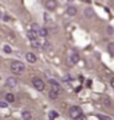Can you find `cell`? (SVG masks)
I'll return each instance as SVG.
<instances>
[{
    "label": "cell",
    "instance_id": "6da1fadb",
    "mask_svg": "<svg viewBox=\"0 0 114 120\" xmlns=\"http://www.w3.org/2000/svg\"><path fill=\"white\" fill-rule=\"evenodd\" d=\"M11 71L13 73H23L26 71V65L22 61H12L11 63Z\"/></svg>",
    "mask_w": 114,
    "mask_h": 120
},
{
    "label": "cell",
    "instance_id": "7a4b0ae2",
    "mask_svg": "<svg viewBox=\"0 0 114 120\" xmlns=\"http://www.w3.org/2000/svg\"><path fill=\"white\" fill-rule=\"evenodd\" d=\"M69 115H70L71 119L78 120V119H79V116L82 115V109H81L79 107H77V105H73V107L69 109Z\"/></svg>",
    "mask_w": 114,
    "mask_h": 120
},
{
    "label": "cell",
    "instance_id": "3957f363",
    "mask_svg": "<svg viewBox=\"0 0 114 120\" xmlns=\"http://www.w3.org/2000/svg\"><path fill=\"white\" fill-rule=\"evenodd\" d=\"M32 86L35 87V90L38 91H43L44 90V82L39 77H34L32 79Z\"/></svg>",
    "mask_w": 114,
    "mask_h": 120
},
{
    "label": "cell",
    "instance_id": "277c9868",
    "mask_svg": "<svg viewBox=\"0 0 114 120\" xmlns=\"http://www.w3.org/2000/svg\"><path fill=\"white\" fill-rule=\"evenodd\" d=\"M50 87H51V90L50 91H54V92H57L58 95H61L62 87H61V84H59L57 80H50Z\"/></svg>",
    "mask_w": 114,
    "mask_h": 120
},
{
    "label": "cell",
    "instance_id": "5b68a950",
    "mask_svg": "<svg viewBox=\"0 0 114 120\" xmlns=\"http://www.w3.org/2000/svg\"><path fill=\"white\" fill-rule=\"evenodd\" d=\"M27 36L30 39V41H34V40H38V39H39V34L35 32V31H32V30L27 31Z\"/></svg>",
    "mask_w": 114,
    "mask_h": 120
},
{
    "label": "cell",
    "instance_id": "8992f818",
    "mask_svg": "<svg viewBox=\"0 0 114 120\" xmlns=\"http://www.w3.org/2000/svg\"><path fill=\"white\" fill-rule=\"evenodd\" d=\"M44 5H46V8L48 11H54V9L57 8V1H54V0H47V1H44Z\"/></svg>",
    "mask_w": 114,
    "mask_h": 120
},
{
    "label": "cell",
    "instance_id": "52a82bcc",
    "mask_svg": "<svg viewBox=\"0 0 114 120\" xmlns=\"http://www.w3.org/2000/svg\"><path fill=\"white\" fill-rule=\"evenodd\" d=\"M5 84H7V87H9V88H15V87L18 86V79H15V77H8Z\"/></svg>",
    "mask_w": 114,
    "mask_h": 120
},
{
    "label": "cell",
    "instance_id": "ba28073f",
    "mask_svg": "<svg viewBox=\"0 0 114 120\" xmlns=\"http://www.w3.org/2000/svg\"><path fill=\"white\" fill-rule=\"evenodd\" d=\"M26 60L28 61V63H32V64H34V63L36 61V56L34 55L32 52H27L26 53Z\"/></svg>",
    "mask_w": 114,
    "mask_h": 120
},
{
    "label": "cell",
    "instance_id": "9c48e42d",
    "mask_svg": "<svg viewBox=\"0 0 114 120\" xmlns=\"http://www.w3.org/2000/svg\"><path fill=\"white\" fill-rule=\"evenodd\" d=\"M66 12H67V15H70V16H75L78 11H77V7H74V5H69L67 9H66Z\"/></svg>",
    "mask_w": 114,
    "mask_h": 120
},
{
    "label": "cell",
    "instance_id": "30bf717a",
    "mask_svg": "<svg viewBox=\"0 0 114 120\" xmlns=\"http://www.w3.org/2000/svg\"><path fill=\"white\" fill-rule=\"evenodd\" d=\"M70 60L71 63H74V64H77V63H79V60H81V57H79L78 53H73V55L70 56Z\"/></svg>",
    "mask_w": 114,
    "mask_h": 120
},
{
    "label": "cell",
    "instance_id": "8fae6325",
    "mask_svg": "<svg viewBox=\"0 0 114 120\" xmlns=\"http://www.w3.org/2000/svg\"><path fill=\"white\" fill-rule=\"evenodd\" d=\"M22 117H23V120H31L32 119V115H31L30 111H24L22 113Z\"/></svg>",
    "mask_w": 114,
    "mask_h": 120
},
{
    "label": "cell",
    "instance_id": "7c38bea8",
    "mask_svg": "<svg viewBox=\"0 0 114 120\" xmlns=\"http://www.w3.org/2000/svg\"><path fill=\"white\" fill-rule=\"evenodd\" d=\"M38 34H39V36H42V38H46V36L48 35V30H47V28H43V27H42Z\"/></svg>",
    "mask_w": 114,
    "mask_h": 120
},
{
    "label": "cell",
    "instance_id": "4fadbf2b",
    "mask_svg": "<svg viewBox=\"0 0 114 120\" xmlns=\"http://www.w3.org/2000/svg\"><path fill=\"white\" fill-rule=\"evenodd\" d=\"M5 100H7L8 103H13V101H15V95L13 94H7L5 95Z\"/></svg>",
    "mask_w": 114,
    "mask_h": 120
},
{
    "label": "cell",
    "instance_id": "5bb4252c",
    "mask_svg": "<svg viewBox=\"0 0 114 120\" xmlns=\"http://www.w3.org/2000/svg\"><path fill=\"white\" fill-rule=\"evenodd\" d=\"M31 45H32L34 48H38V49L42 48V43L39 41V39H38V40H34V41H31Z\"/></svg>",
    "mask_w": 114,
    "mask_h": 120
},
{
    "label": "cell",
    "instance_id": "9a60e30c",
    "mask_svg": "<svg viewBox=\"0 0 114 120\" xmlns=\"http://www.w3.org/2000/svg\"><path fill=\"white\" fill-rule=\"evenodd\" d=\"M107 51H109L110 55L114 56V41H111V43L107 44Z\"/></svg>",
    "mask_w": 114,
    "mask_h": 120
},
{
    "label": "cell",
    "instance_id": "2e32d148",
    "mask_svg": "<svg viewBox=\"0 0 114 120\" xmlns=\"http://www.w3.org/2000/svg\"><path fill=\"white\" fill-rule=\"evenodd\" d=\"M58 117V112L57 111H50V113H48V119L50 120H55Z\"/></svg>",
    "mask_w": 114,
    "mask_h": 120
},
{
    "label": "cell",
    "instance_id": "e0dca14e",
    "mask_svg": "<svg viewBox=\"0 0 114 120\" xmlns=\"http://www.w3.org/2000/svg\"><path fill=\"white\" fill-rule=\"evenodd\" d=\"M58 96H59V95H58L57 92H54V91H50V92H48V98H50V99H53V100L58 99Z\"/></svg>",
    "mask_w": 114,
    "mask_h": 120
},
{
    "label": "cell",
    "instance_id": "ac0fdd59",
    "mask_svg": "<svg viewBox=\"0 0 114 120\" xmlns=\"http://www.w3.org/2000/svg\"><path fill=\"white\" fill-rule=\"evenodd\" d=\"M40 28H42V27H39L38 24H35V23H34V24H31V28H30V30L35 31V32H39V30H40Z\"/></svg>",
    "mask_w": 114,
    "mask_h": 120
},
{
    "label": "cell",
    "instance_id": "d6986e66",
    "mask_svg": "<svg viewBox=\"0 0 114 120\" xmlns=\"http://www.w3.org/2000/svg\"><path fill=\"white\" fill-rule=\"evenodd\" d=\"M42 48H44V49H50V48H51V44L48 43V41H43V43H42Z\"/></svg>",
    "mask_w": 114,
    "mask_h": 120
},
{
    "label": "cell",
    "instance_id": "ffe728a7",
    "mask_svg": "<svg viewBox=\"0 0 114 120\" xmlns=\"http://www.w3.org/2000/svg\"><path fill=\"white\" fill-rule=\"evenodd\" d=\"M86 17H93V11H91V8H86Z\"/></svg>",
    "mask_w": 114,
    "mask_h": 120
},
{
    "label": "cell",
    "instance_id": "44dd1931",
    "mask_svg": "<svg viewBox=\"0 0 114 120\" xmlns=\"http://www.w3.org/2000/svg\"><path fill=\"white\" fill-rule=\"evenodd\" d=\"M3 49H4L5 53H11V52H12V49H11V47H9V45H4V47H3Z\"/></svg>",
    "mask_w": 114,
    "mask_h": 120
},
{
    "label": "cell",
    "instance_id": "7402d4cb",
    "mask_svg": "<svg viewBox=\"0 0 114 120\" xmlns=\"http://www.w3.org/2000/svg\"><path fill=\"white\" fill-rule=\"evenodd\" d=\"M98 119L99 120H111L110 117H107V116H102V115H98Z\"/></svg>",
    "mask_w": 114,
    "mask_h": 120
},
{
    "label": "cell",
    "instance_id": "603a6c76",
    "mask_svg": "<svg viewBox=\"0 0 114 120\" xmlns=\"http://www.w3.org/2000/svg\"><path fill=\"white\" fill-rule=\"evenodd\" d=\"M7 107V103H4V101H0V108H5Z\"/></svg>",
    "mask_w": 114,
    "mask_h": 120
},
{
    "label": "cell",
    "instance_id": "cb8c5ba5",
    "mask_svg": "<svg viewBox=\"0 0 114 120\" xmlns=\"http://www.w3.org/2000/svg\"><path fill=\"white\" fill-rule=\"evenodd\" d=\"M78 120H87V119H86V116H85L83 113H82V115L79 116V119H78Z\"/></svg>",
    "mask_w": 114,
    "mask_h": 120
},
{
    "label": "cell",
    "instance_id": "d4e9b609",
    "mask_svg": "<svg viewBox=\"0 0 114 120\" xmlns=\"http://www.w3.org/2000/svg\"><path fill=\"white\" fill-rule=\"evenodd\" d=\"M3 20H5V22H8V20H9V16H8V15H4V17H3Z\"/></svg>",
    "mask_w": 114,
    "mask_h": 120
},
{
    "label": "cell",
    "instance_id": "484cf974",
    "mask_svg": "<svg viewBox=\"0 0 114 120\" xmlns=\"http://www.w3.org/2000/svg\"><path fill=\"white\" fill-rule=\"evenodd\" d=\"M105 104L107 105V107H110V101H109V99H105Z\"/></svg>",
    "mask_w": 114,
    "mask_h": 120
},
{
    "label": "cell",
    "instance_id": "4316f807",
    "mask_svg": "<svg viewBox=\"0 0 114 120\" xmlns=\"http://www.w3.org/2000/svg\"><path fill=\"white\" fill-rule=\"evenodd\" d=\"M110 84H111V87H113V88H114V77H113V79H111V80H110Z\"/></svg>",
    "mask_w": 114,
    "mask_h": 120
},
{
    "label": "cell",
    "instance_id": "83f0119b",
    "mask_svg": "<svg viewBox=\"0 0 114 120\" xmlns=\"http://www.w3.org/2000/svg\"><path fill=\"white\" fill-rule=\"evenodd\" d=\"M3 17H4V15H3V12L0 11V19H3Z\"/></svg>",
    "mask_w": 114,
    "mask_h": 120
},
{
    "label": "cell",
    "instance_id": "f1b7e54d",
    "mask_svg": "<svg viewBox=\"0 0 114 120\" xmlns=\"http://www.w3.org/2000/svg\"><path fill=\"white\" fill-rule=\"evenodd\" d=\"M110 5H111V8H114V1H110Z\"/></svg>",
    "mask_w": 114,
    "mask_h": 120
}]
</instances>
